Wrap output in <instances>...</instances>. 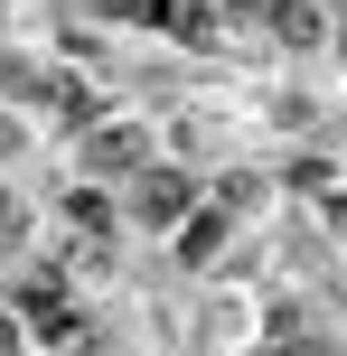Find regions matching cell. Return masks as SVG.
I'll return each mask as SVG.
<instances>
[{"label":"cell","instance_id":"6da1fadb","mask_svg":"<svg viewBox=\"0 0 347 356\" xmlns=\"http://www.w3.org/2000/svg\"><path fill=\"white\" fill-rule=\"evenodd\" d=\"M188 207H197V188H188V169H160L150 160L141 178H131V225H188Z\"/></svg>","mask_w":347,"mask_h":356},{"label":"cell","instance_id":"7a4b0ae2","mask_svg":"<svg viewBox=\"0 0 347 356\" xmlns=\"http://www.w3.org/2000/svg\"><path fill=\"white\" fill-rule=\"evenodd\" d=\"M85 169H94V178H141V169H150V131H141V122L85 131Z\"/></svg>","mask_w":347,"mask_h":356},{"label":"cell","instance_id":"3957f363","mask_svg":"<svg viewBox=\"0 0 347 356\" xmlns=\"http://www.w3.org/2000/svg\"><path fill=\"white\" fill-rule=\"evenodd\" d=\"M216 244H225V216H197V225L179 234V272H207V263H216Z\"/></svg>","mask_w":347,"mask_h":356},{"label":"cell","instance_id":"277c9868","mask_svg":"<svg viewBox=\"0 0 347 356\" xmlns=\"http://www.w3.org/2000/svg\"><path fill=\"white\" fill-rule=\"evenodd\" d=\"M273 29H282V47H319V0H282Z\"/></svg>","mask_w":347,"mask_h":356},{"label":"cell","instance_id":"5b68a950","mask_svg":"<svg viewBox=\"0 0 347 356\" xmlns=\"http://www.w3.org/2000/svg\"><path fill=\"white\" fill-rule=\"evenodd\" d=\"M0 356H19V309H0Z\"/></svg>","mask_w":347,"mask_h":356},{"label":"cell","instance_id":"8992f818","mask_svg":"<svg viewBox=\"0 0 347 356\" xmlns=\"http://www.w3.org/2000/svg\"><path fill=\"white\" fill-rule=\"evenodd\" d=\"M225 10H235V19H263V10H282V0H225Z\"/></svg>","mask_w":347,"mask_h":356}]
</instances>
